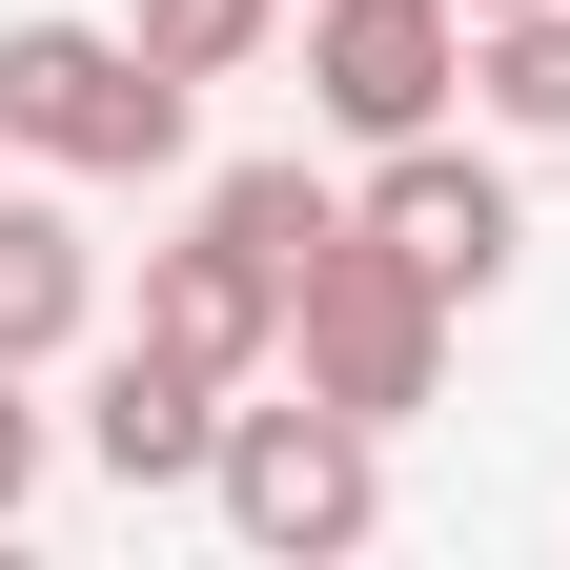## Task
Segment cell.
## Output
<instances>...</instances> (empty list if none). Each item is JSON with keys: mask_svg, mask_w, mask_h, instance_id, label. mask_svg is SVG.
Returning a JSON list of instances; mask_svg holds the SVG:
<instances>
[{"mask_svg": "<svg viewBox=\"0 0 570 570\" xmlns=\"http://www.w3.org/2000/svg\"><path fill=\"white\" fill-rule=\"evenodd\" d=\"M184 61H142V21H0V142L61 184H164L184 164Z\"/></svg>", "mask_w": 570, "mask_h": 570, "instance_id": "cell-1", "label": "cell"}, {"mask_svg": "<svg viewBox=\"0 0 570 570\" xmlns=\"http://www.w3.org/2000/svg\"><path fill=\"white\" fill-rule=\"evenodd\" d=\"M285 387H326V407L407 428L428 387H449V285H428L407 245H367V225H346L306 285H285Z\"/></svg>", "mask_w": 570, "mask_h": 570, "instance_id": "cell-2", "label": "cell"}, {"mask_svg": "<svg viewBox=\"0 0 570 570\" xmlns=\"http://www.w3.org/2000/svg\"><path fill=\"white\" fill-rule=\"evenodd\" d=\"M204 489H225V530L245 550H367L387 530V428L367 407H225V469H204Z\"/></svg>", "mask_w": 570, "mask_h": 570, "instance_id": "cell-3", "label": "cell"}, {"mask_svg": "<svg viewBox=\"0 0 570 570\" xmlns=\"http://www.w3.org/2000/svg\"><path fill=\"white\" fill-rule=\"evenodd\" d=\"M469 82V0H306V102L346 142H428Z\"/></svg>", "mask_w": 570, "mask_h": 570, "instance_id": "cell-4", "label": "cell"}, {"mask_svg": "<svg viewBox=\"0 0 570 570\" xmlns=\"http://www.w3.org/2000/svg\"><path fill=\"white\" fill-rule=\"evenodd\" d=\"M346 225L407 245L449 306H489V285H510V245H530V204H510V164H469V142L428 122V142H367V204H346Z\"/></svg>", "mask_w": 570, "mask_h": 570, "instance_id": "cell-5", "label": "cell"}, {"mask_svg": "<svg viewBox=\"0 0 570 570\" xmlns=\"http://www.w3.org/2000/svg\"><path fill=\"white\" fill-rule=\"evenodd\" d=\"M142 346H184L204 387H265V367H285V285H265L225 225H184V245H142Z\"/></svg>", "mask_w": 570, "mask_h": 570, "instance_id": "cell-6", "label": "cell"}, {"mask_svg": "<svg viewBox=\"0 0 570 570\" xmlns=\"http://www.w3.org/2000/svg\"><path fill=\"white\" fill-rule=\"evenodd\" d=\"M225 407H245V387H204L184 346H142V326H122V367L82 387V449H102L122 489H204V469H225Z\"/></svg>", "mask_w": 570, "mask_h": 570, "instance_id": "cell-7", "label": "cell"}, {"mask_svg": "<svg viewBox=\"0 0 570 570\" xmlns=\"http://www.w3.org/2000/svg\"><path fill=\"white\" fill-rule=\"evenodd\" d=\"M82 326H102V245L21 184V204H0V367H61Z\"/></svg>", "mask_w": 570, "mask_h": 570, "instance_id": "cell-8", "label": "cell"}, {"mask_svg": "<svg viewBox=\"0 0 570 570\" xmlns=\"http://www.w3.org/2000/svg\"><path fill=\"white\" fill-rule=\"evenodd\" d=\"M469 102L510 142H570V0H510V21H469Z\"/></svg>", "mask_w": 570, "mask_h": 570, "instance_id": "cell-9", "label": "cell"}, {"mask_svg": "<svg viewBox=\"0 0 570 570\" xmlns=\"http://www.w3.org/2000/svg\"><path fill=\"white\" fill-rule=\"evenodd\" d=\"M204 225H225V245H245L265 285H306V265L346 245V204H326L306 164H225V184H204Z\"/></svg>", "mask_w": 570, "mask_h": 570, "instance_id": "cell-10", "label": "cell"}, {"mask_svg": "<svg viewBox=\"0 0 570 570\" xmlns=\"http://www.w3.org/2000/svg\"><path fill=\"white\" fill-rule=\"evenodd\" d=\"M285 41V0H142V61H184V82H245Z\"/></svg>", "mask_w": 570, "mask_h": 570, "instance_id": "cell-11", "label": "cell"}, {"mask_svg": "<svg viewBox=\"0 0 570 570\" xmlns=\"http://www.w3.org/2000/svg\"><path fill=\"white\" fill-rule=\"evenodd\" d=\"M41 510V407H21V367H0V530Z\"/></svg>", "mask_w": 570, "mask_h": 570, "instance_id": "cell-12", "label": "cell"}, {"mask_svg": "<svg viewBox=\"0 0 570 570\" xmlns=\"http://www.w3.org/2000/svg\"><path fill=\"white\" fill-rule=\"evenodd\" d=\"M469 21H510V0H469Z\"/></svg>", "mask_w": 570, "mask_h": 570, "instance_id": "cell-13", "label": "cell"}]
</instances>
